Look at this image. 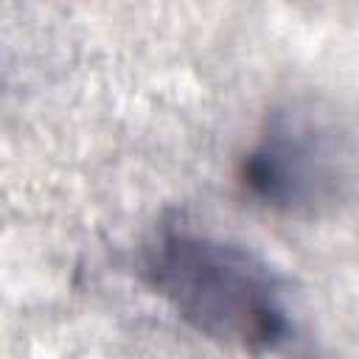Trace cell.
Here are the masks:
<instances>
[{"label": "cell", "mask_w": 359, "mask_h": 359, "mask_svg": "<svg viewBox=\"0 0 359 359\" xmlns=\"http://www.w3.org/2000/svg\"><path fill=\"white\" fill-rule=\"evenodd\" d=\"M154 292L199 334L264 353L292 337L283 280L241 244L185 227L163 230L146 255Z\"/></svg>", "instance_id": "6da1fadb"}, {"label": "cell", "mask_w": 359, "mask_h": 359, "mask_svg": "<svg viewBox=\"0 0 359 359\" xmlns=\"http://www.w3.org/2000/svg\"><path fill=\"white\" fill-rule=\"evenodd\" d=\"M241 182L269 208L323 213L339 205L353 182V143L334 109L292 101L266 126L241 163Z\"/></svg>", "instance_id": "7a4b0ae2"}]
</instances>
